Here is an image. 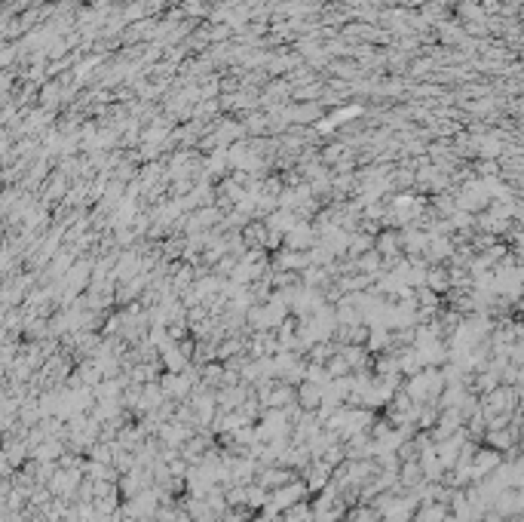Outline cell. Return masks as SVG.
Here are the masks:
<instances>
[{"label":"cell","mask_w":524,"mask_h":522,"mask_svg":"<svg viewBox=\"0 0 524 522\" xmlns=\"http://www.w3.org/2000/svg\"><path fill=\"white\" fill-rule=\"evenodd\" d=\"M423 286H430V292H448V289H451L448 265H426Z\"/></svg>","instance_id":"1"}]
</instances>
